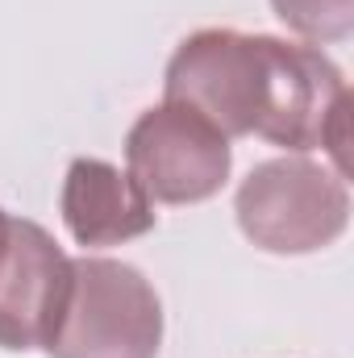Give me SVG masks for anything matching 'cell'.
Instances as JSON below:
<instances>
[{
    "mask_svg": "<svg viewBox=\"0 0 354 358\" xmlns=\"http://www.w3.org/2000/svg\"><path fill=\"white\" fill-rule=\"evenodd\" d=\"M163 304L155 283L117 259H71V292L46 342L50 358H159Z\"/></svg>",
    "mask_w": 354,
    "mask_h": 358,
    "instance_id": "1",
    "label": "cell"
},
{
    "mask_svg": "<svg viewBox=\"0 0 354 358\" xmlns=\"http://www.w3.org/2000/svg\"><path fill=\"white\" fill-rule=\"evenodd\" d=\"M234 213L242 234L267 255H313L346 234L351 187L325 163L283 155L242 179Z\"/></svg>",
    "mask_w": 354,
    "mask_h": 358,
    "instance_id": "2",
    "label": "cell"
},
{
    "mask_svg": "<svg viewBox=\"0 0 354 358\" xmlns=\"http://www.w3.org/2000/svg\"><path fill=\"white\" fill-rule=\"evenodd\" d=\"M125 163L134 183L159 204L213 200L234 167L229 138L196 108L163 100L146 108L125 134Z\"/></svg>",
    "mask_w": 354,
    "mask_h": 358,
    "instance_id": "3",
    "label": "cell"
},
{
    "mask_svg": "<svg viewBox=\"0 0 354 358\" xmlns=\"http://www.w3.org/2000/svg\"><path fill=\"white\" fill-rule=\"evenodd\" d=\"M163 96L196 108L225 138H250L259 96V34L242 29H196L176 46Z\"/></svg>",
    "mask_w": 354,
    "mask_h": 358,
    "instance_id": "4",
    "label": "cell"
},
{
    "mask_svg": "<svg viewBox=\"0 0 354 358\" xmlns=\"http://www.w3.org/2000/svg\"><path fill=\"white\" fill-rule=\"evenodd\" d=\"M71 292V259L25 217H13L8 259L0 267V350H46Z\"/></svg>",
    "mask_w": 354,
    "mask_h": 358,
    "instance_id": "5",
    "label": "cell"
},
{
    "mask_svg": "<svg viewBox=\"0 0 354 358\" xmlns=\"http://www.w3.org/2000/svg\"><path fill=\"white\" fill-rule=\"evenodd\" d=\"M63 221L80 246H121L155 229V200L129 171L104 159H76L59 196Z\"/></svg>",
    "mask_w": 354,
    "mask_h": 358,
    "instance_id": "6",
    "label": "cell"
},
{
    "mask_svg": "<svg viewBox=\"0 0 354 358\" xmlns=\"http://www.w3.org/2000/svg\"><path fill=\"white\" fill-rule=\"evenodd\" d=\"M271 8L309 46L342 42L354 34V0H271Z\"/></svg>",
    "mask_w": 354,
    "mask_h": 358,
    "instance_id": "7",
    "label": "cell"
},
{
    "mask_svg": "<svg viewBox=\"0 0 354 358\" xmlns=\"http://www.w3.org/2000/svg\"><path fill=\"white\" fill-rule=\"evenodd\" d=\"M8 242H13V217L0 208V267H4V259H8Z\"/></svg>",
    "mask_w": 354,
    "mask_h": 358,
    "instance_id": "8",
    "label": "cell"
}]
</instances>
